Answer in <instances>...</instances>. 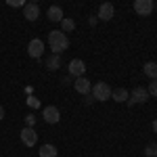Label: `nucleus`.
<instances>
[{"mask_svg":"<svg viewBox=\"0 0 157 157\" xmlns=\"http://www.w3.org/2000/svg\"><path fill=\"white\" fill-rule=\"evenodd\" d=\"M48 44H50L52 55H61L63 50L69 48V38L65 36L63 32H59V29H52L48 34Z\"/></svg>","mask_w":157,"mask_h":157,"instance_id":"nucleus-1","label":"nucleus"},{"mask_svg":"<svg viewBox=\"0 0 157 157\" xmlns=\"http://www.w3.org/2000/svg\"><path fill=\"white\" fill-rule=\"evenodd\" d=\"M111 92H113L111 86L105 84V82L94 84V86H92V90H90V94L94 97V101H101V103H103V101H109V98H111Z\"/></svg>","mask_w":157,"mask_h":157,"instance_id":"nucleus-2","label":"nucleus"},{"mask_svg":"<svg viewBox=\"0 0 157 157\" xmlns=\"http://www.w3.org/2000/svg\"><path fill=\"white\" fill-rule=\"evenodd\" d=\"M153 9H155V2H153V0H136V2H134V13L140 15V17L151 15Z\"/></svg>","mask_w":157,"mask_h":157,"instance_id":"nucleus-3","label":"nucleus"},{"mask_svg":"<svg viewBox=\"0 0 157 157\" xmlns=\"http://www.w3.org/2000/svg\"><path fill=\"white\" fill-rule=\"evenodd\" d=\"M27 55H29L32 59H40V57L44 55V42L38 40V38H34V40L27 44Z\"/></svg>","mask_w":157,"mask_h":157,"instance_id":"nucleus-4","label":"nucleus"},{"mask_svg":"<svg viewBox=\"0 0 157 157\" xmlns=\"http://www.w3.org/2000/svg\"><path fill=\"white\" fill-rule=\"evenodd\" d=\"M19 136H21V143H23L25 147H34L38 143V134H36V130H34V128H27V126H25Z\"/></svg>","mask_w":157,"mask_h":157,"instance_id":"nucleus-5","label":"nucleus"},{"mask_svg":"<svg viewBox=\"0 0 157 157\" xmlns=\"http://www.w3.org/2000/svg\"><path fill=\"white\" fill-rule=\"evenodd\" d=\"M149 101V92H147V88H134L130 98L126 101L128 105H134V103H147Z\"/></svg>","mask_w":157,"mask_h":157,"instance_id":"nucleus-6","label":"nucleus"},{"mask_svg":"<svg viewBox=\"0 0 157 157\" xmlns=\"http://www.w3.org/2000/svg\"><path fill=\"white\" fill-rule=\"evenodd\" d=\"M23 15H25V19H27V21H36L38 17H40V6H38L36 2H25Z\"/></svg>","mask_w":157,"mask_h":157,"instance_id":"nucleus-7","label":"nucleus"},{"mask_svg":"<svg viewBox=\"0 0 157 157\" xmlns=\"http://www.w3.org/2000/svg\"><path fill=\"white\" fill-rule=\"evenodd\" d=\"M42 117L46 120V124H57V121L61 120V111L57 107H44V111H42Z\"/></svg>","mask_w":157,"mask_h":157,"instance_id":"nucleus-8","label":"nucleus"},{"mask_svg":"<svg viewBox=\"0 0 157 157\" xmlns=\"http://www.w3.org/2000/svg\"><path fill=\"white\" fill-rule=\"evenodd\" d=\"M113 13H115L113 4H111V2H103V4L98 6V19H101V21H109V19H113Z\"/></svg>","mask_w":157,"mask_h":157,"instance_id":"nucleus-9","label":"nucleus"},{"mask_svg":"<svg viewBox=\"0 0 157 157\" xmlns=\"http://www.w3.org/2000/svg\"><path fill=\"white\" fill-rule=\"evenodd\" d=\"M84 71H86V65H84V61H82V59H73L71 63H69V73H71V75L82 78Z\"/></svg>","mask_w":157,"mask_h":157,"instance_id":"nucleus-10","label":"nucleus"},{"mask_svg":"<svg viewBox=\"0 0 157 157\" xmlns=\"http://www.w3.org/2000/svg\"><path fill=\"white\" fill-rule=\"evenodd\" d=\"M73 88H75L80 94H90V90H92L90 82L86 80L84 75H82V78H75V82H73Z\"/></svg>","mask_w":157,"mask_h":157,"instance_id":"nucleus-11","label":"nucleus"},{"mask_svg":"<svg viewBox=\"0 0 157 157\" xmlns=\"http://www.w3.org/2000/svg\"><path fill=\"white\" fill-rule=\"evenodd\" d=\"M48 19L50 21H55V23H61L63 21V11H61V6H48Z\"/></svg>","mask_w":157,"mask_h":157,"instance_id":"nucleus-12","label":"nucleus"},{"mask_svg":"<svg viewBox=\"0 0 157 157\" xmlns=\"http://www.w3.org/2000/svg\"><path fill=\"white\" fill-rule=\"evenodd\" d=\"M111 98H113V101H117V103H126V101L130 98V94H128V90H126V88H115V90L111 92Z\"/></svg>","mask_w":157,"mask_h":157,"instance_id":"nucleus-13","label":"nucleus"},{"mask_svg":"<svg viewBox=\"0 0 157 157\" xmlns=\"http://www.w3.org/2000/svg\"><path fill=\"white\" fill-rule=\"evenodd\" d=\"M38 153H40V157H57L59 151H57V147H55V145H42Z\"/></svg>","mask_w":157,"mask_h":157,"instance_id":"nucleus-14","label":"nucleus"},{"mask_svg":"<svg viewBox=\"0 0 157 157\" xmlns=\"http://www.w3.org/2000/svg\"><path fill=\"white\" fill-rule=\"evenodd\" d=\"M145 75L151 80H157V63H153V61L145 63Z\"/></svg>","mask_w":157,"mask_h":157,"instance_id":"nucleus-15","label":"nucleus"},{"mask_svg":"<svg viewBox=\"0 0 157 157\" xmlns=\"http://www.w3.org/2000/svg\"><path fill=\"white\" fill-rule=\"evenodd\" d=\"M46 67H48L50 71H57L61 67V55H50V59L46 61Z\"/></svg>","mask_w":157,"mask_h":157,"instance_id":"nucleus-16","label":"nucleus"},{"mask_svg":"<svg viewBox=\"0 0 157 157\" xmlns=\"http://www.w3.org/2000/svg\"><path fill=\"white\" fill-rule=\"evenodd\" d=\"M61 25H63V32H73V29H75V21L69 19V17H67V19H63Z\"/></svg>","mask_w":157,"mask_h":157,"instance_id":"nucleus-17","label":"nucleus"},{"mask_svg":"<svg viewBox=\"0 0 157 157\" xmlns=\"http://www.w3.org/2000/svg\"><path fill=\"white\" fill-rule=\"evenodd\" d=\"M145 155H147V157H157V143H151V145H147Z\"/></svg>","mask_w":157,"mask_h":157,"instance_id":"nucleus-18","label":"nucleus"},{"mask_svg":"<svg viewBox=\"0 0 157 157\" xmlns=\"http://www.w3.org/2000/svg\"><path fill=\"white\" fill-rule=\"evenodd\" d=\"M147 92H149V97H157V80H153V82L149 84Z\"/></svg>","mask_w":157,"mask_h":157,"instance_id":"nucleus-19","label":"nucleus"},{"mask_svg":"<svg viewBox=\"0 0 157 157\" xmlns=\"http://www.w3.org/2000/svg\"><path fill=\"white\" fill-rule=\"evenodd\" d=\"M25 126H27V128H34V126H36V117H34L32 113L25 115Z\"/></svg>","mask_w":157,"mask_h":157,"instance_id":"nucleus-20","label":"nucleus"},{"mask_svg":"<svg viewBox=\"0 0 157 157\" xmlns=\"http://www.w3.org/2000/svg\"><path fill=\"white\" fill-rule=\"evenodd\" d=\"M27 105H29V107H34V109H36V107H40V101H38L36 97H29V98H27Z\"/></svg>","mask_w":157,"mask_h":157,"instance_id":"nucleus-21","label":"nucleus"},{"mask_svg":"<svg viewBox=\"0 0 157 157\" xmlns=\"http://www.w3.org/2000/svg\"><path fill=\"white\" fill-rule=\"evenodd\" d=\"M9 6H25L23 0H9Z\"/></svg>","mask_w":157,"mask_h":157,"instance_id":"nucleus-22","label":"nucleus"},{"mask_svg":"<svg viewBox=\"0 0 157 157\" xmlns=\"http://www.w3.org/2000/svg\"><path fill=\"white\" fill-rule=\"evenodd\" d=\"M86 103L92 105V103H94V97H92V94H86Z\"/></svg>","mask_w":157,"mask_h":157,"instance_id":"nucleus-23","label":"nucleus"},{"mask_svg":"<svg viewBox=\"0 0 157 157\" xmlns=\"http://www.w3.org/2000/svg\"><path fill=\"white\" fill-rule=\"evenodd\" d=\"M153 132L157 134V117H155V120H153Z\"/></svg>","mask_w":157,"mask_h":157,"instance_id":"nucleus-24","label":"nucleus"},{"mask_svg":"<svg viewBox=\"0 0 157 157\" xmlns=\"http://www.w3.org/2000/svg\"><path fill=\"white\" fill-rule=\"evenodd\" d=\"M0 120H4V109H2V105H0Z\"/></svg>","mask_w":157,"mask_h":157,"instance_id":"nucleus-25","label":"nucleus"}]
</instances>
